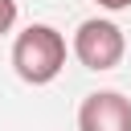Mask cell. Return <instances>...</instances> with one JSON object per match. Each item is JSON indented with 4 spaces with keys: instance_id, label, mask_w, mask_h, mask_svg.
Wrapping results in <instances>:
<instances>
[{
    "instance_id": "6da1fadb",
    "label": "cell",
    "mask_w": 131,
    "mask_h": 131,
    "mask_svg": "<svg viewBox=\"0 0 131 131\" xmlns=\"http://www.w3.org/2000/svg\"><path fill=\"white\" fill-rule=\"evenodd\" d=\"M12 70L29 86H49L66 70V37L53 25H29L12 41Z\"/></svg>"
},
{
    "instance_id": "3957f363",
    "label": "cell",
    "mask_w": 131,
    "mask_h": 131,
    "mask_svg": "<svg viewBox=\"0 0 131 131\" xmlns=\"http://www.w3.org/2000/svg\"><path fill=\"white\" fill-rule=\"evenodd\" d=\"M78 131H131V98L119 90H94L78 106Z\"/></svg>"
},
{
    "instance_id": "5b68a950",
    "label": "cell",
    "mask_w": 131,
    "mask_h": 131,
    "mask_svg": "<svg viewBox=\"0 0 131 131\" xmlns=\"http://www.w3.org/2000/svg\"><path fill=\"white\" fill-rule=\"evenodd\" d=\"M98 8H106V12H123V8H131V0H94Z\"/></svg>"
},
{
    "instance_id": "7a4b0ae2",
    "label": "cell",
    "mask_w": 131,
    "mask_h": 131,
    "mask_svg": "<svg viewBox=\"0 0 131 131\" xmlns=\"http://www.w3.org/2000/svg\"><path fill=\"white\" fill-rule=\"evenodd\" d=\"M70 49H74V57H78L86 70L102 74V70H115V66L123 61V53H127V37H123V29H119L115 20H106V16H90V20H82V25L74 29Z\"/></svg>"
},
{
    "instance_id": "277c9868",
    "label": "cell",
    "mask_w": 131,
    "mask_h": 131,
    "mask_svg": "<svg viewBox=\"0 0 131 131\" xmlns=\"http://www.w3.org/2000/svg\"><path fill=\"white\" fill-rule=\"evenodd\" d=\"M12 25H16V0H0V37L12 33Z\"/></svg>"
}]
</instances>
